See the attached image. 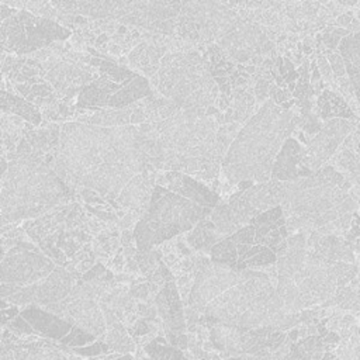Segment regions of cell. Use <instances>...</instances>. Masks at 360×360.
<instances>
[{"label": "cell", "instance_id": "26", "mask_svg": "<svg viewBox=\"0 0 360 360\" xmlns=\"http://www.w3.org/2000/svg\"><path fill=\"white\" fill-rule=\"evenodd\" d=\"M338 49L343 58L346 73L360 104V32L345 37L340 41Z\"/></svg>", "mask_w": 360, "mask_h": 360}, {"label": "cell", "instance_id": "41", "mask_svg": "<svg viewBox=\"0 0 360 360\" xmlns=\"http://www.w3.org/2000/svg\"><path fill=\"white\" fill-rule=\"evenodd\" d=\"M114 360H134V359H132L131 354H122V356H118V357L114 359Z\"/></svg>", "mask_w": 360, "mask_h": 360}, {"label": "cell", "instance_id": "25", "mask_svg": "<svg viewBox=\"0 0 360 360\" xmlns=\"http://www.w3.org/2000/svg\"><path fill=\"white\" fill-rule=\"evenodd\" d=\"M30 339L20 340L11 332L3 333V342H8L14 350V360H76L77 357L68 354L63 352V347H55L48 345L46 340H41L39 338L28 336Z\"/></svg>", "mask_w": 360, "mask_h": 360}, {"label": "cell", "instance_id": "24", "mask_svg": "<svg viewBox=\"0 0 360 360\" xmlns=\"http://www.w3.org/2000/svg\"><path fill=\"white\" fill-rule=\"evenodd\" d=\"M304 152L305 148L295 138L290 136L274 160L271 180L294 181L312 176L314 173L304 166Z\"/></svg>", "mask_w": 360, "mask_h": 360}, {"label": "cell", "instance_id": "35", "mask_svg": "<svg viewBox=\"0 0 360 360\" xmlns=\"http://www.w3.org/2000/svg\"><path fill=\"white\" fill-rule=\"evenodd\" d=\"M318 69H319L321 75H322L325 79L332 80L330 77H332V73H333V72H332V68H330V65H329L328 58H326L325 53H318Z\"/></svg>", "mask_w": 360, "mask_h": 360}, {"label": "cell", "instance_id": "2", "mask_svg": "<svg viewBox=\"0 0 360 360\" xmlns=\"http://www.w3.org/2000/svg\"><path fill=\"white\" fill-rule=\"evenodd\" d=\"M217 108L180 110L169 118L142 124L149 165L163 172H181L211 181L224 160L218 150Z\"/></svg>", "mask_w": 360, "mask_h": 360}, {"label": "cell", "instance_id": "18", "mask_svg": "<svg viewBox=\"0 0 360 360\" xmlns=\"http://www.w3.org/2000/svg\"><path fill=\"white\" fill-rule=\"evenodd\" d=\"M274 32L260 24L240 20L236 27L229 31L217 44L222 52L235 62H248L269 53L274 46Z\"/></svg>", "mask_w": 360, "mask_h": 360}, {"label": "cell", "instance_id": "21", "mask_svg": "<svg viewBox=\"0 0 360 360\" xmlns=\"http://www.w3.org/2000/svg\"><path fill=\"white\" fill-rule=\"evenodd\" d=\"M20 315L31 325L35 335L49 340H56L69 347H76L79 345L82 329L59 315L37 305H28L20 312Z\"/></svg>", "mask_w": 360, "mask_h": 360}, {"label": "cell", "instance_id": "4", "mask_svg": "<svg viewBox=\"0 0 360 360\" xmlns=\"http://www.w3.org/2000/svg\"><path fill=\"white\" fill-rule=\"evenodd\" d=\"M353 184L332 165L309 177L284 181L281 208L288 232L346 235L357 210Z\"/></svg>", "mask_w": 360, "mask_h": 360}, {"label": "cell", "instance_id": "6", "mask_svg": "<svg viewBox=\"0 0 360 360\" xmlns=\"http://www.w3.org/2000/svg\"><path fill=\"white\" fill-rule=\"evenodd\" d=\"M277 280L266 271L239 270L235 280L200 312L202 326L214 325L288 329L302 321V312L287 314L276 291Z\"/></svg>", "mask_w": 360, "mask_h": 360}, {"label": "cell", "instance_id": "9", "mask_svg": "<svg viewBox=\"0 0 360 360\" xmlns=\"http://www.w3.org/2000/svg\"><path fill=\"white\" fill-rule=\"evenodd\" d=\"M288 246V229L281 205L259 214L252 222L218 242L210 252L215 262L238 270L277 263Z\"/></svg>", "mask_w": 360, "mask_h": 360}, {"label": "cell", "instance_id": "15", "mask_svg": "<svg viewBox=\"0 0 360 360\" xmlns=\"http://www.w3.org/2000/svg\"><path fill=\"white\" fill-rule=\"evenodd\" d=\"M287 338L284 330L271 326L243 328L218 323L210 328V342L217 350L242 356H257L266 360H269L271 353L284 346Z\"/></svg>", "mask_w": 360, "mask_h": 360}, {"label": "cell", "instance_id": "16", "mask_svg": "<svg viewBox=\"0 0 360 360\" xmlns=\"http://www.w3.org/2000/svg\"><path fill=\"white\" fill-rule=\"evenodd\" d=\"M76 52L53 55L42 63L41 77H45L59 96L70 98L97 77L91 68L82 63H90L91 58Z\"/></svg>", "mask_w": 360, "mask_h": 360}, {"label": "cell", "instance_id": "11", "mask_svg": "<svg viewBox=\"0 0 360 360\" xmlns=\"http://www.w3.org/2000/svg\"><path fill=\"white\" fill-rule=\"evenodd\" d=\"M212 208L202 207L174 191L155 184L146 211L134 228L138 252H148L172 238L191 231L208 218Z\"/></svg>", "mask_w": 360, "mask_h": 360}, {"label": "cell", "instance_id": "23", "mask_svg": "<svg viewBox=\"0 0 360 360\" xmlns=\"http://www.w3.org/2000/svg\"><path fill=\"white\" fill-rule=\"evenodd\" d=\"M165 285L155 295L158 315L163 321L166 330L176 335H183L186 328L184 309L181 307V300L179 297V290L174 283L173 274L167 267H165Z\"/></svg>", "mask_w": 360, "mask_h": 360}, {"label": "cell", "instance_id": "8", "mask_svg": "<svg viewBox=\"0 0 360 360\" xmlns=\"http://www.w3.org/2000/svg\"><path fill=\"white\" fill-rule=\"evenodd\" d=\"M73 191L44 160H10L6 174L1 176V225L39 218L53 208L68 204Z\"/></svg>", "mask_w": 360, "mask_h": 360}, {"label": "cell", "instance_id": "43", "mask_svg": "<svg viewBox=\"0 0 360 360\" xmlns=\"http://www.w3.org/2000/svg\"><path fill=\"white\" fill-rule=\"evenodd\" d=\"M76 360H80V359H76Z\"/></svg>", "mask_w": 360, "mask_h": 360}, {"label": "cell", "instance_id": "7", "mask_svg": "<svg viewBox=\"0 0 360 360\" xmlns=\"http://www.w3.org/2000/svg\"><path fill=\"white\" fill-rule=\"evenodd\" d=\"M76 278L34 243L20 240L1 256V301L46 307L66 298Z\"/></svg>", "mask_w": 360, "mask_h": 360}, {"label": "cell", "instance_id": "10", "mask_svg": "<svg viewBox=\"0 0 360 360\" xmlns=\"http://www.w3.org/2000/svg\"><path fill=\"white\" fill-rule=\"evenodd\" d=\"M153 83L180 110L210 108L219 94L210 63L193 49L166 53Z\"/></svg>", "mask_w": 360, "mask_h": 360}, {"label": "cell", "instance_id": "22", "mask_svg": "<svg viewBox=\"0 0 360 360\" xmlns=\"http://www.w3.org/2000/svg\"><path fill=\"white\" fill-rule=\"evenodd\" d=\"M156 184L174 191L202 207L215 208L219 204L218 194L201 181L181 172H162L156 174Z\"/></svg>", "mask_w": 360, "mask_h": 360}, {"label": "cell", "instance_id": "1", "mask_svg": "<svg viewBox=\"0 0 360 360\" xmlns=\"http://www.w3.org/2000/svg\"><path fill=\"white\" fill-rule=\"evenodd\" d=\"M142 125L98 127L82 122L60 125L53 170L73 190L89 188L107 202L148 167Z\"/></svg>", "mask_w": 360, "mask_h": 360}, {"label": "cell", "instance_id": "33", "mask_svg": "<svg viewBox=\"0 0 360 360\" xmlns=\"http://www.w3.org/2000/svg\"><path fill=\"white\" fill-rule=\"evenodd\" d=\"M325 55L328 58V62L332 68V72L335 75L336 79H340V77H345L346 75V66H345V62H343V58L339 52L336 51H329L326 49L325 51Z\"/></svg>", "mask_w": 360, "mask_h": 360}, {"label": "cell", "instance_id": "31", "mask_svg": "<svg viewBox=\"0 0 360 360\" xmlns=\"http://www.w3.org/2000/svg\"><path fill=\"white\" fill-rule=\"evenodd\" d=\"M325 353V339L322 336H307L291 345L284 360H322Z\"/></svg>", "mask_w": 360, "mask_h": 360}, {"label": "cell", "instance_id": "32", "mask_svg": "<svg viewBox=\"0 0 360 360\" xmlns=\"http://www.w3.org/2000/svg\"><path fill=\"white\" fill-rule=\"evenodd\" d=\"M143 350L152 360H186L180 350L166 346V342L162 338L149 340Z\"/></svg>", "mask_w": 360, "mask_h": 360}, {"label": "cell", "instance_id": "27", "mask_svg": "<svg viewBox=\"0 0 360 360\" xmlns=\"http://www.w3.org/2000/svg\"><path fill=\"white\" fill-rule=\"evenodd\" d=\"M166 46L159 45L156 42H141L135 49L131 51L128 60L138 70L143 72L149 77H155L159 72L160 62L163 59V53L166 52Z\"/></svg>", "mask_w": 360, "mask_h": 360}, {"label": "cell", "instance_id": "14", "mask_svg": "<svg viewBox=\"0 0 360 360\" xmlns=\"http://www.w3.org/2000/svg\"><path fill=\"white\" fill-rule=\"evenodd\" d=\"M242 20L222 1H181L176 32L191 44L219 41Z\"/></svg>", "mask_w": 360, "mask_h": 360}, {"label": "cell", "instance_id": "39", "mask_svg": "<svg viewBox=\"0 0 360 360\" xmlns=\"http://www.w3.org/2000/svg\"><path fill=\"white\" fill-rule=\"evenodd\" d=\"M322 360H339V359H338V356H336L335 353H332V352H326V353H325V356L322 357Z\"/></svg>", "mask_w": 360, "mask_h": 360}, {"label": "cell", "instance_id": "19", "mask_svg": "<svg viewBox=\"0 0 360 360\" xmlns=\"http://www.w3.org/2000/svg\"><path fill=\"white\" fill-rule=\"evenodd\" d=\"M284 197V181L270 180L252 184L246 190L235 193L228 205L240 228L249 225L253 218L274 207L281 205Z\"/></svg>", "mask_w": 360, "mask_h": 360}, {"label": "cell", "instance_id": "13", "mask_svg": "<svg viewBox=\"0 0 360 360\" xmlns=\"http://www.w3.org/2000/svg\"><path fill=\"white\" fill-rule=\"evenodd\" d=\"M70 34V30L55 20L35 15L27 10H17L0 25L1 51L18 56L37 53L58 41H65Z\"/></svg>", "mask_w": 360, "mask_h": 360}, {"label": "cell", "instance_id": "28", "mask_svg": "<svg viewBox=\"0 0 360 360\" xmlns=\"http://www.w3.org/2000/svg\"><path fill=\"white\" fill-rule=\"evenodd\" d=\"M222 238L218 232L217 228L214 225V222L211 221V218H205L202 221H200L186 236V242L188 245V248L194 249V250H202V252H211V249L221 242Z\"/></svg>", "mask_w": 360, "mask_h": 360}, {"label": "cell", "instance_id": "38", "mask_svg": "<svg viewBox=\"0 0 360 360\" xmlns=\"http://www.w3.org/2000/svg\"><path fill=\"white\" fill-rule=\"evenodd\" d=\"M226 360H266V359L257 357V356H238V357H232V359H226Z\"/></svg>", "mask_w": 360, "mask_h": 360}, {"label": "cell", "instance_id": "42", "mask_svg": "<svg viewBox=\"0 0 360 360\" xmlns=\"http://www.w3.org/2000/svg\"><path fill=\"white\" fill-rule=\"evenodd\" d=\"M359 264H360V260H359Z\"/></svg>", "mask_w": 360, "mask_h": 360}, {"label": "cell", "instance_id": "17", "mask_svg": "<svg viewBox=\"0 0 360 360\" xmlns=\"http://www.w3.org/2000/svg\"><path fill=\"white\" fill-rule=\"evenodd\" d=\"M44 309L59 315L75 326H79L94 336H104L107 322L97 300L79 281L70 294L59 302L46 305Z\"/></svg>", "mask_w": 360, "mask_h": 360}, {"label": "cell", "instance_id": "40", "mask_svg": "<svg viewBox=\"0 0 360 360\" xmlns=\"http://www.w3.org/2000/svg\"><path fill=\"white\" fill-rule=\"evenodd\" d=\"M353 197L356 198V201L357 202H360V187H356V186H353Z\"/></svg>", "mask_w": 360, "mask_h": 360}, {"label": "cell", "instance_id": "29", "mask_svg": "<svg viewBox=\"0 0 360 360\" xmlns=\"http://www.w3.org/2000/svg\"><path fill=\"white\" fill-rule=\"evenodd\" d=\"M318 108L319 115L323 120L332 118H345V120H356L354 111L347 105V103L336 94L335 91L325 89L318 97Z\"/></svg>", "mask_w": 360, "mask_h": 360}, {"label": "cell", "instance_id": "37", "mask_svg": "<svg viewBox=\"0 0 360 360\" xmlns=\"http://www.w3.org/2000/svg\"><path fill=\"white\" fill-rule=\"evenodd\" d=\"M1 309H3V312H1V321H3V323H6L7 319H11V318L14 316V314L18 312L17 307H14V305H13V307L10 305L8 311H7V308H1Z\"/></svg>", "mask_w": 360, "mask_h": 360}, {"label": "cell", "instance_id": "34", "mask_svg": "<svg viewBox=\"0 0 360 360\" xmlns=\"http://www.w3.org/2000/svg\"><path fill=\"white\" fill-rule=\"evenodd\" d=\"M72 350L79 353V354H83V356H97V354H101V353H107L110 350V347L105 342H94L90 346H84V347H80V349L75 347Z\"/></svg>", "mask_w": 360, "mask_h": 360}, {"label": "cell", "instance_id": "20", "mask_svg": "<svg viewBox=\"0 0 360 360\" xmlns=\"http://www.w3.org/2000/svg\"><path fill=\"white\" fill-rule=\"evenodd\" d=\"M356 125V120H328L322 129L308 141V148H305L304 152V166L312 173L318 172L321 166L336 153L338 146L354 131Z\"/></svg>", "mask_w": 360, "mask_h": 360}, {"label": "cell", "instance_id": "36", "mask_svg": "<svg viewBox=\"0 0 360 360\" xmlns=\"http://www.w3.org/2000/svg\"><path fill=\"white\" fill-rule=\"evenodd\" d=\"M353 13L352 11H346V13H343V14H339L338 17H336V25H339L340 28H347L350 24H352V21H353Z\"/></svg>", "mask_w": 360, "mask_h": 360}, {"label": "cell", "instance_id": "30", "mask_svg": "<svg viewBox=\"0 0 360 360\" xmlns=\"http://www.w3.org/2000/svg\"><path fill=\"white\" fill-rule=\"evenodd\" d=\"M0 94H1V114H14L17 117L27 120L34 127L41 124L42 121L41 112L34 104H30L24 98L17 97L11 93H7L6 90H1Z\"/></svg>", "mask_w": 360, "mask_h": 360}, {"label": "cell", "instance_id": "12", "mask_svg": "<svg viewBox=\"0 0 360 360\" xmlns=\"http://www.w3.org/2000/svg\"><path fill=\"white\" fill-rule=\"evenodd\" d=\"M100 75L77 96V108L122 110L153 96L146 77L114 63L110 58H91Z\"/></svg>", "mask_w": 360, "mask_h": 360}, {"label": "cell", "instance_id": "3", "mask_svg": "<svg viewBox=\"0 0 360 360\" xmlns=\"http://www.w3.org/2000/svg\"><path fill=\"white\" fill-rule=\"evenodd\" d=\"M276 267V291L287 314L326 305L360 271L356 263L336 260L308 243L305 232L288 236L287 250Z\"/></svg>", "mask_w": 360, "mask_h": 360}, {"label": "cell", "instance_id": "5", "mask_svg": "<svg viewBox=\"0 0 360 360\" xmlns=\"http://www.w3.org/2000/svg\"><path fill=\"white\" fill-rule=\"evenodd\" d=\"M301 117L290 108L266 100L248 122L239 129L222 160L226 179L240 181L266 183L271 180L274 160L284 142L290 138Z\"/></svg>", "mask_w": 360, "mask_h": 360}]
</instances>
